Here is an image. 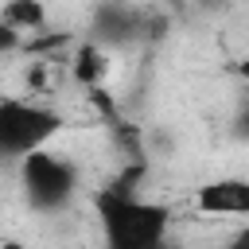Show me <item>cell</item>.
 <instances>
[{
	"label": "cell",
	"instance_id": "1",
	"mask_svg": "<svg viewBox=\"0 0 249 249\" xmlns=\"http://www.w3.org/2000/svg\"><path fill=\"white\" fill-rule=\"evenodd\" d=\"M93 214L109 249H152L171 230V210L163 202L140 198L136 191L113 183L93 191Z\"/></svg>",
	"mask_w": 249,
	"mask_h": 249
},
{
	"label": "cell",
	"instance_id": "2",
	"mask_svg": "<svg viewBox=\"0 0 249 249\" xmlns=\"http://www.w3.org/2000/svg\"><path fill=\"white\" fill-rule=\"evenodd\" d=\"M19 163V187H23V198L35 214H58L74 202L78 187H82V175H78V163L62 152H51L47 148H35L27 156L16 160Z\"/></svg>",
	"mask_w": 249,
	"mask_h": 249
},
{
	"label": "cell",
	"instance_id": "3",
	"mask_svg": "<svg viewBox=\"0 0 249 249\" xmlns=\"http://www.w3.org/2000/svg\"><path fill=\"white\" fill-rule=\"evenodd\" d=\"M66 128V117L31 97H0V160H19L35 148H47Z\"/></svg>",
	"mask_w": 249,
	"mask_h": 249
},
{
	"label": "cell",
	"instance_id": "4",
	"mask_svg": "<svg viewBox=\"0 0 249 249\" xmlns=\"http://www.w3.org/2000/svg\"><path fill=\"white\" fill-rule=\"evenodd\" d=\"M144 16L124 4V0H101L93 8V19H89V35L97 47H124V43H136L144 35Z\"/></svg>",
	"mask_w": 249,
	"mask_h": 249
},
{
	"label": "cell",
	"instance_id": "5",
	"mask_svg": "<svg viewBox=\"0 0 249 249\" xmlns=\"http://www.w3.org/2000/svg\"><path fill=\"white\" fill-rule=\"evenodd\" d=\"M195 210L206 218H241L249 214V183L241 175H222L198 187Z\"/></svg>",
	"mask_w": 249,
	"mask_h": 249
},
{
	"label": "cell",
	"instance_id": "6",
	"mask_svg": "<svg viewBox=\"0 0 249 249\" xmlns=\"http://www.w3.org/2000/svg\"><path fill=\"white\" fill-rule=\"evenodd\" d=\"M0 19L19 35H27V31L35 35V31L47 27V8H43V0H4Z\"/></svg>",
	"mask_w": 249,
	"mask_h": 249
},
{
	"label": "cell",
	"instance_id": "7",
	"mask_svg": "<svg viewBox=\"0 0 249 249\" xmlns=\"http://www.w3.org/2000/svg\"><path fill=\"white\" fill-rule=\"evenodd\" d=\"M101 70H105V66H101V54H97L93 47H82V54H78V78H82V82H93Z\"/></svg>",
	"mask_w": 249,
	"mask_h": 249
},
{
	"label": "cell",
	"instance_id": "8",
	"mask_svg": "<svg viewBox=\"0 0 249 249\" xmlns=\"http://www.w3.org/2000/svg\"><path fill=\"white\" fill-rule=\"evenodd\" d=\"M19 47H23V35L12 31V27L0 19V54H12V51H19Z\"/></svg>",
	"mask_w": 249,
	"mask_h": 249
},
{
	"label": "cell",
	"instance_id": "9",
	"mask_svg": "<svg viewBox=\"0 0 249 249\" xmlns=\"http://www.w3.org/2000/svg\"><path fill=\"white\" fill-rule=\"evenodd\" d=\"M0 210H4V198H0Z\"/></svg>",
	"mask_w": 249,
	"mask_h": 249
}]
</instances>
